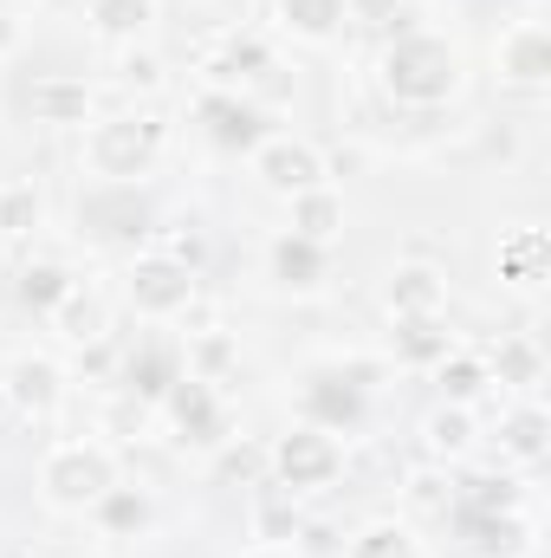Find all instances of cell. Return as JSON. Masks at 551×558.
Segmentation results:
<instances>
[{
  "instance_id": "1",
  "label": "cell",
  "mask_w": 551,
  "mask_h": 558,
  "mask_svg": "<svg viewBox=\"0 0 551 558\" xmlns=\"http://www.w3.org/2000/svg\"><path fill=\"white\" fill-rule=\"evenodd\" d=\"M383 92L396 105H415V111H434L461 92V52L434 33H409L383 52Z\"/></svg>"
},
{
  "instance_id": "2",
  "label": "cell",
  "mask_w": 551,
  "mask_h": 558,
  "mask_svg": "<svg viewBox=\"0 0 551 558\" xmlns=\"http://www.w3.org/2000/svg\"><path fill=\"white\" fill-rule=\"evenodd\" d=\"M162 143H169L162 118L124 111V118H111V124H91V137H85V169L105 175V182H143V175L156 169Z\"/></svg>"
},
{
  "instance_id": "3",
  "label": "cell",
  "mask_w": 551,
  "mask_h": 558,
  "mask_svg": "<svg viewBox=\"0 0 551 558\" xmlns=\"http://www.w3.org/2000/svg\"><path fill=\"white\" fill-rule=\"evenodd\" d=\"M111 487H118V468H111V454L91 448V441H65V448H52V454L39 461V494H46L52 507H65V513L98 507Z\"/></svg>"
},
{
  "instance_id": "4",
  "label": "cell",
  "mask_w": 551,
  "mask_h": 558,
  "mask_svg": "<svg viewBox=\"0 0 551 558\" xmlns=\"http://www.w3.org/2000/svg\"><path fill=\"white\" fill-rule=\"evenodd\" d=\"M267 468H273V487H285V494H318V487H331L344 474V448H338V435L298 422L273 441Z\"/></svg>"
},
{
  "instance_id": "5",
  "label": "cell",
  "mask_w": 551,
  "mask_h": 558,
  "mask_svg": "<svg viewBox=\"0 0 551 558\" xmlns=\"http://www.w3.org/2000/svg\"><path fill=\"white\" fill-rule=\"evenodd\" d=\"M131 305L143 318H175L195 305V267L169 260V254H143L131 267Z\"/></svg>"
},
{
  "instance_id": "6",
  "label": "cell",
  "mask_w": 551,
  "mask_h": 558,
  "mask_svg": "<svg viewBox=\"0 0 551 558\" xmlns=\"http://www.w3.org/2000/svg\"><path fill=\"white\" fill-rule=\"evenodd\" d=\"M254 175L273 189V195H305V189H325V156L298 137H260L254 143Z\"/></svg>"
},
{
  "instance_id": "7",
  "label": "cell",
  "mask_w": 551,
  "mask_h": 558,
  "mask_svg": "<svg viewBox=\"0 0 551 558\" xmlns=\"http://www.w3.org/2000/svg\"><path fill=\"white\" fill-rule=\"evenodd\" d=\"M169 422H175V435L182 441H195V448H215V441H228V403L215 397V384H201V377H175L169 384Z\"/></svg>"
},
{
  "instance_id": "8",
  "label": "cell",
  "mask_w": 551,
  "mask_h": 558,
  "mask_svg": "<svg viewBox=\"0 0 551 558\" xmlns=\"http://www.w3.org/2000/svg\"><path fill=\"white\" fill-rule=\"evenodd\" d=\"M59 384H65L59 364H52V357H33V351L7 357V371H0V390H7V403H13L20 416H52Z\"/></svg>"
},
{
  "instance_id": "9",
  "label": "cell",
  "mask_w": 551,
  "mask_h": 558,
  "mask_svg": "<svg viewBox=\"0 0 551 558\" xmlns=\"http://www.w3.org/2000/svg\"><path fill=\"white\" fill-rule=\"evenodd\" d=\"M493 65L506 85H546L551 78V33L539 20H519L500 46H493Z\"/></svg>"
},
{
  "instance_id": "10",
  "label": "cell",
  "mask_w": 551,
  "mask_h": 558,
  "mask_svg": "<svg viewBox=\"0 0 551 558\" xmlns=\"http://www.w3.org/2000/svg\"><path fill=\"white\" fill-rule=\"evenodd\" d=\"M298 410L311 428H325V435H338V428H357L364 422V384H344V377H311L305 384V397H298Z\"/></svg>"
},
{
  "instance_id": "11",
  "label": "cell",
  "mask_w": 551,
  "mask_h": 558,
  "mask_svg": "<svg viewBox=\"0 0 551 558\" xmlns=\"http://www.w3.org/2000/svg\"><path fill=\"white\" fill-rule=\"evenodd\" d=\"M383 305H390L396 318L441 312V305H448V274H441V267H428V260H409V267H396V274H390V286H383Z\"/></svg>"
},
{
  "instance_id": "12",
  "label": "cell",
  "mask_w": 551,
  "mask_h": 558,
  "mask_svg": "<svg viewBox=\"0 0 551 558\" xmlns=\"http://www.w3.org/2000/svg\"><path fill=\"white\" fill-rule=\"evenodd\" d=\"M267 267L285 292H311V286H325L331 279V254L318 247V241H298V234H279L273 247H267Z\"/></svg>"
},
{
  "instance_id": "13",
  "label": "cell",
  "mask_w": 551,
  "mask_h": 558,
  "mask_svg": "<svg viewBox=\"0 0 551 558\" xmlns=\"http://www.w3.org/2000/svg\"><path fill=\"white\" fill-rule=\"evenodd\" d=\"M26 111H33V124H85L91 118V85L85 78H33Z\"/></svg>"
},
{
  "instance_id": "14",
  "label": "cell",
  "mask_w": 551,
  "mask_h": 558,
  "mask_svg": "<svg viewBox=\"0 0 551 558\" xmlns=\"http://www.w3.org/2000/svg\"><path fill=\"white\" fill-rule=\"evenodd\" d=\"M201 118H208L215 143H228V149H254V143L267 137V131H260L267 118H260L254 105H241L234 92H208V98H201Z\"/></svg>"
},
{
  "instance_id": "15",
  "label": "cell",
  "mask_w": 551,
  "mask_h": 558,
  "mask_svg": "<svg viewBox=\"0 0 551 558\" xmlns=\"http://www.w3.org/2000/svg\"><path fill=\"white\" fill-rule=\"evenodd\" d=\"M175 377H182V357L169 344H156V338H143V351H131V364H124V384H131L137 403H162Z\"/></svg>"
},
{
  "instance_id": "16",
  "label": "cell",
  "mask_w": 551,
  "mask_h": 558,
  "mask_svg": "<svg viewBox=\"0 0 551 558\" xmlns=\"http://www.w3.org/2000/svg\"><path fill=\"white\" fill-rule=\"evenodd\" d=\"M285 234L331 247V241L344 234V195H331V189H305V195H292V228H285Z\"/></svg>"
},
{
  "instance_id": "17",
  "label": "cell",
  "mask_w": 551,
  "mask_h": 558,
  "mask_svg": "<svg viewBox=\"0 0 551 558\" xmlns=\"http://www.w3.org/2000/svg\"><path fill=\"white\" fill-rule=\"evenodd\" d=\"M546 260H551V247H546V234H539V228H513V234L500 241V279H506V286H519V292L546 286Z\"/></svg>"
},
{
  "instance_id": "18",
  "label": "cell",
  "mask_w": 551,
  "mask_h": 558,
  "mask_svg": "<svg viewBox=\"0 0 551 558\" xmlns=\"http://www.w3.org/2000/svg\"><path fill=\"white\" fill-rule=\"evenodd\" d=\"M46 318H52V331L72 338V344H98V338H105V299H98L91 286H72Z\"/></svg>"
},
{
  "instance_id": "19",
  "label": "cell",
  "mask_w": 551,
  "mask_h": 558,
  "mask_svg": "<svg viewBox=\"0 0 551 558\" xmlns=\"http://www.w3.org/2000/svg\"><path fill=\"white\" fill-rule=\"evenodd\" d=\"M461 526L480 539L487 558H526L532 553V526L519 513H461Z\"/></svg>"
},
{
  "instance_id": "20",
  "label": "cell",
  "mask_w": 551,
  "mask_h": 558,
  "mask_svg": "<svg viewBox=\"0 0 551 558\" xmlns=\"http://www.w3.org/2000/svg\"><path fill=\"white\" fill-rule=\"evenodd\" d=\"M434 384H441V397L448 403H474V397H487L493 390V371H487V357H474V351H448L441 364H434Z\"/></svg>"
},
{
  "instance_id": "21",
  "label": "cell",
  "mask_w": 551,
  "mask_h": 558,
  "mask_svg": "<svg viewBox=\"0 0 551 558\" xmlns=\"http://www.w3.org/2000/svg\"><path fill=\"white\" fill-rule=\"evenodd\" d=\"M448 351H454V338L441 331V312L396 318V357H403V364H441Z\"/></svg>"
},
{
  "instance_id": "22",
  "label": "cell",
  "mask_w": 551,
  "mask_h": 558,
  "mask_svg": "<svg viewBox=\"0 0 551 558\" xmlns=\"http://www.w3.org/2000/svg\"><path fill=\"white\" fill-rule=\"evenodd\" d=\"M149 20H156V0H91V33L111 46H131Z\"/></svg>"
},
{
  "instance_id": "23",
  "label": "cell",
  "mask_w": 551,
  "mask_h": 558,
  "mask_svg": "<svg viewBox=\"0 0 551 558\" xmlns=\"http://www.w3.org/2000/svg\"><path fill=\"white\" fill-rule=\"evenodd\" d=\"M279 20H285V33H298V39L325 46L351 13H344V0H279Z\"/></svg>"
},
{
  "instance_id": "24",
  "label": "cell",
  "mask_w": 551,
  "mask_h": 558,
  "mask_svg": "<svg viewBox=\"0 0 551 558\" xmlns=\"http://www.w3.org/2000/svg\"><path fill=\"white\" fill-rule=\"evenodd\" d=\"M487 371H493V384L532 390V384L546 377V357H539V344H532V338H500V351L487 357Z\"/></svg>"
},
{
  "instance_id": "25",
  "label": "cell",
  "mask_w": 551,
  "mask_h": 558,
  "mask_svg": "<svg viewBox=\"0 0 551 558\" xmlns=\"http://www.w3.org/2000/svg\"><path fill=\"white\" fill-rule=\"evenodd\" d=\"M208 72H215V92H241V85H254L260 72H273V59H267V46H260V39H234Z\"/></svg>"
},
{
  "instance_id": "26",
  "label": "cell",
  "mask_w": 551,
  "mask_h": 558,
  "mask_svg": "<svg viewBox=\"0 0 551 558\" xmlns=\"http://www.w3.org/2000/svg\"><path fill=\"white\" fill-rule=\"evenodd\" d=\"M421 441H428L434 461H454V454L474 448V416H467L461 403H448V410H434V416L421 422Z\"/></svg>"
},
{
  "instance_id": "27",
  "label": "cell",
  "mask_w": 551,
  "mask_h": 558,
  "mask_svg": "<svg viewBox=\"0 0 551 558\" xmlns=\"http://www.w3.org/2000/svg\"><path fill=\"white\" fill-rule=\"evenodd\" d=\"M546 435H551L546 410H513V416L500 422V454L506 461H539L546 454Z\"/></svg>"
},
{
  "instance_id": "28",
  "label": "cell",
  "mask_w": 551,
  "mask_h": 558,
  "mask_svg": "<svg viewBox=\"0 0 551 558\" xmlns=\"http://www.w3.org/2000/svg\"><path fill=\"white\" fill-rule=\"evenodd\" d=\"M234 364H241V344H234L228 331H201V338H188V377L221 384Z\"/></svg>"
},
{
  "instance_id": "29",
  "label": "cell",
  "mask_w": 551,
  "mask_h": 558,
  "mask_svg": "<svg viewBox=\"0 0 551 558\" xmlns=\"http://www.w3.org/2000/svg\"><path fill=\"white\" fill-rule=\"evenodd\" d=\"M39 215H46V202H39L33 182H7V189H0V234H7V241H26V234L39 228Z\"/></svg>"
},
{
  "instance_id": "30",
  "label": "cell",
  "mask_w": 551,
  "mask_h": 558,
  "mask_svg": "<svg viewBox=\"0 0 551 558\" xmlns=\"http://www.w3.org/2000/svg\"><path fill=\"white\" fill-rule=\"evenodd\" d=\"M91 513H98L105 533H143V526H149V494H137V487H111Z\"/></svg>"
},
{
  "instance_id": "31",
  "label": "cell",
  "mask_w": 551,
  "mask_h": 558,
  "mask_svg": "<svg viewBox=\"0 0 551 558\" xmlns=\"http://www.w3.org/2000/svg\"><path fill=\"white\" fill-rule=\"evenodd\" d=\"M344 558H421V546L409 539V526H396V520H383V526H364Z\"/></svg>"
},
{
  "instance_id": "32",
  "label": "cell",
  "mask_w": 551,
  "mask_h": 558,
  "mask_svg": "<svg viewBox=\"0 0 551 558\" xmlns=\"http://www.w3.org/2000/svg\"><path fill=\"white\" fill-rule=\"evenodd\" d=\"M72 286H78V279L65 274V267H52V260H33V267L20 274V299H26L33 312H52V305H59Z\"/></svg>"
},
{
  "instance_id": "33",
  "label": "cell",
  "mask_w": 551,
  "mask_h": 558,
  "mask_svg": "<svg viewBox=\"0 0 551 558\" xmlns=\"http://www.w3.org/2000/svg\"><path fill=\"white\" fill-rule=\"evenodd\" d=\"M454 513H519V487L513 481H467V487H454Z\"/></svg>"
},
{
  "instance_id": "34",
  "label": "cell",
  "mask_w": 551,
  "mask_h": 558,
  "mask_svg": "<svg viewBox=\"0 0 551 558\" xmlns=\"http://www.w3.org/2000/svg\"><path fill=\"white\" fill-rule=\"evenodd\" d=\"M254 526H260V539H267V546H285V539L298 533V507H292V494H285V487L260 494V507H254Z\"/></svg>"
},
{
  "instance_id": "35",
  "label": "cell",
  "mask_w": 551,
  "mask_h": 558,
  "mask_svg": "<svg viewBox=\"0 0 551 558\" xmlns=\"http://www.w3.org/2000/svg\"><path fill=\"white\" fill-rule=\"evenodd\" d=\"M409 507H415V513H428V520L454 513V481H448L441 468H421V474H409Z\"/></svg>"
},
{
  "instance_id": "36",
  "label": "cell",
  "mask_w": 551,
  "mask_h": 558,
  "mask_svg": "<svg viewBox=\"0 0 551 558\" xmlns=\"http://www.w3.org/2000/svg\"><path fill=\"white\" fill-rule=\"evenodd\" d=\"M344 13L364 20V26H390V20L403 13V0H344Z\"/></svg>"
},
{
  "instance_id": "37",
  "label": "cell",
  "mask_w": 551,
  "mask_h": 558,
  "mask_svg": "<svg viewBox=\"0 0 551 558\" xmlns=\"http://www.w3.org/2000/svg\"><path fill=\"white\" fill-rule=\"evenodd\" d=\"M124 85H143V92H156V85H162V59H149V52H131V59H124Z\"/></svg>"
},
{
  "instance_id": "38",
  "label": "cell",
  "mask_w": 551,
  "mask_h": 558,
  "mask_svg": "<svg viewBox=\"0 0 551 558\" xmlns=\"http://www.w3.org/2000/svg\"><path fill=\"white\" fill-rule=\"evenodd\" d=\"M267 461L254 454V448H228V461H221V474H260Z\"/></svg>"
},
{
  "instance_id": "39",
  "label": "cell",
  "mask_w": 551,
  "mask_h": 558,
  "mask_svg": "<svg viewBox=\"0 0 551 558\" xmlns=\"http://www.w3.org/2000/svg\"><path fill=\"white\" fill-rule=\"evenodd\" d=\"M20 33H26V26H20V13H13V7H0V59H7V52H20Z\"/></svg>"
},
{
  "instance_id": "40",
  "label": "cell",
  "mask_w": 551,
  "mask_h": 558,
  "mask_svg": "<svg viewBox=\"0 0 551 558\" xmlns=\"http://www.w3.org/2000/svg\"><path fill=\"white\" fill-rule=\"evenodd\" d=\"M254 558H292V553H279V546H267V553H254Z\"/></svg>"
}]
</instances>
